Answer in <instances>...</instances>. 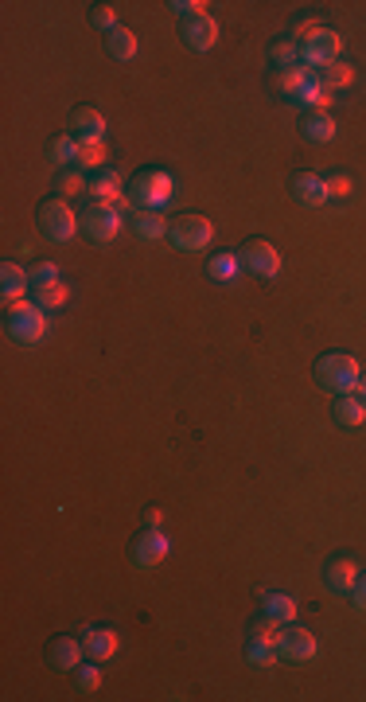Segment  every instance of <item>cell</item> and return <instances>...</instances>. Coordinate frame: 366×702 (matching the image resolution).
<instances>
[{"mask_svg":"<svg viewBox=\"0 0 366 702\" xmlns=\"http://www.w3.org/2000/svg\"><path fill=\"white\" fill-rule=\"evenodd\" d=\"M125 227V219L117 207L110 203H86L82 207V230H86V239H94V242H110L117 239V230Z\"/></svg>","mask_w":366,"mask_h":702,"instance_id":"cell-7","label":"cell"},{"mask_svg":"<svg viewBox=\"0 0 366 702\" xmlns=\"http://www.w3.org/2000/svg\"><path fill=\"white\" fill-rule=\"evenodd\" d=\"M164 554H168V539L156 527H149V531H140V535L133 539V554H129V558H133L137 570H152V566L164 562Z\"/></svg>","mask_w":366,"mask_h":702,"instance_id":"cell-12","label":"cell"},{"mask_svg":"<svg viewBox=\"0 0 366 702\" xmlns=\"http://www.w3.org/2000/svg\"><path fill=\"white\" fill-rule=\"evenodd\" d=\"M32 297H35L32 305H39V308H43V312H51V308L67 305V285H63V281H47V285H35V289H32Z\"/></svg>","mask_w":366,"mask_h":702,"instance_id":"cell-26","label":"cell"},{"mask_svg":"<svg viewBox=\"0 0 366 702\" xmlns=\"http://www.w3.org/2000/svg\"><path fill=\"white\" fill-rule=\"evenodd\" d=\"M339 51H343V35L332 28H316L300 44V63L304 67H332V63H339Z\"/></svg>","mask_w":366,"mask_h":702,"instance_id":"cell-6","label":"cell"},{"mask_svg":"<svg viewBox=\"0 0 366 702\" xmlns=\"http://www.w3.org/2000/svg\"><path fill=\"white\" fill-rule=\"evenodd\" d=\"M86 191L94 195V203H117L121 200V180H117L113 168H98V172L86 176Z\"/></svg>","mask_w":366,"mask_h":702,"instance_id":"cell-17","label":"cell"},{"mask_svg":"<svg viewBox=\"0 0 366 702\" xmlns=\"http://www.w3.org/2000/svg\"><path fill=\"white\" fill-rule=\"evenodd\" d=\"M277 640H281V624L277 620H269V617H261L250 636H246V659L254 663V668H273L281 656H277Z\"/></svg>","mask_w":366,"mask_h":702,"instance_id":"cell-5","label":"cell"},{"mask_svg":"<svg viewBox=\"0 0 366 702\" xmlns=\"http://www.w3.org/2000/svg\"><path fill=\"white\" fill-rule=\"evenodd\" d=\"M359 562L351 554H335L328 558V566H323V585H328V593H351L359 581Z\"/></svg>","mask_w":366,"mask_h":702,"instance_id":"cell-11","label":"cell"},{"mask_svg":"<svg viewBox=\"0 0 366 702\" xmlns=\"http://www.w3.org/2000/svg\"><path fill=\"white\" fill-rule=\"evenodd\" d=\"M35 227H39V234H43L51 246H63V242H71V234L78 230V219L71 211V203L43 200V203H39V211H35Z\"/></svg>","mask_w":366,"mask_h":702,"instance_id":"cell-4","label":"cell"},{"mask_svg":"<svg viewBox=\"0 0 366 702\" xmlns=\"http://www.w3.org/2000/svg\"><path fill=\"white\" fill-rule=\"evenodd\" d=\"M355 390H359V398L366 402V379H362V375H359V386H355Z\"/></svg>","mask_w":366,"mask_h":702,"instance_id":"cell-38","label":"cell"},{"mask_svg":"<svg viewBox=\"0 0 366 702\" xmlns=\"http://www.w3.org/2000/svg\"><path fill=\"white\" fill-rule=\"evenodd\" d=\"M351 605H355L359 613H366V574H359L355 590H351Z\"/></svg>","mask_w":366,"mask_h":702,"instance_id":"cell-35","label":"cell"},{"mask_svg":"<svg viewBox=\"0 0 366 702\" xmlns=\"http://www.w3.org/2000/svg\"><path fill=\"white\" fill-rule=\"evenodd\" d=\"M129 200H133L137 211H160V207L172 200V176L160 172V168H145V172H137L133 184H129Z\"/></svg>","mask_w":366,"mask_h":702,"instance_id":"cell-2","label":"cell"},{"mask_svg":"<svg viewBox=\"0 0 366 702\" xmlns=\"http://www.w3.org/2000/svg\"><path fill=\"white\" fill-rule=\"evenodd\" d=\"M71 133L78 145H101V133H106V117L94 106H78L71 113Z\"/></svg>","mask_w":366,"mask_h":702,"instance_id":"cell-14","label":"cell"},{"mask_svg":"<svg viewBox=\"0 0 366 702\" xmlns=\"http://www.w3.org/2000/svg\"><path fill=\"white\" fill-rule=\"evenodd\" d=\"M47 156H51V164H59V168H74L78 164V141L74 137H55L47 145Z\"/></svg>","mask_w":366,"mask_h":702,"instance_id":"cell-27","label":"cell"},{"mask_svg":"<svg viewBox=\"0 0 366 702\" xmlns=\"http://www.w3.org/2000/svg\"><path fill=\"white\" fill-rule=\"evenodd\" d=\"M168 12L179 16V20H191V16H199V12H203V5H199V0H168Z\"/></svg>","mask_w":366,"mask_h":702,"instance_id":"cell-32","label":"cell"},{"mask_svg":"<svg viewBox=\"0 0 366 702\" xmlns=\"http://www.w3.org/2000/svg\"><path fill=\"white\" fill-rule=\"evenodd\" d=\"M328 184V195H347L351 191V180L347 176H332V180H323Z\"/></svg>","mask_w":366,"mask_h":702,"instance_id":"cell-36","label":"cell"},{"mask_svg":"<svg viewBox=\"0 0 366 702\" xmlns=\"http://www.w3.org/2000/svg\"><path fill=\"white\" fill-rule=\"evenodd\" d=\"M82 648H86V656L94 659V663H106V659L117 656V632H113V629H101V624H94V629H86Z\"/></svg>","mask_w":366,"mask_h":702,"instance_id":"cell-18","label":"cell"},{"mask_svg":"<svg viewBox=\"0 0 366 702\" xmlns=\"http://www.w3.org/2000/svg\"><path fill=\"white\" fill-rule=\"evenodd\" d=\"M90 20H94V28H101V32H113V28H117V12H113V5H98Z\"/></svg>","mask_w":366,"mask_h":702,"instance_id":"cell-33","label":"cell"},{"mask_svg":"<svg viewBox=\"0 0 366 702\" xmlns=\"http://www.w3.org/2000/svg\"><path fill=\"white\" fill-rule=\"evenodd\" d=\"M179 35H183V44H188L191 51H211L218 44V24H215V16L199 12V16H191V20L179 24Z\"/></svg>","mask_w":366,"mask_h":702,"instance_id":"cell-13","label":"cell"},{"mask_svg":"<svg viewBox=\"0 0 366 702\" xmlns=\"http://www.w3.org/2000/svg\"><path fill=\"white\" fill-rule=\"evenodd\" d=\"M55 188H59L63 195H74V191H82V188H86V176L78 172V164H74V168H59Z\"/></svg>","mask_w":366,"mask_h":702,"instance_id":"cell-30","label":"cell"},{"mask_svg":"<svg viewBox=\"0 0 366 702\" xmlns=\"http://www.w3.org/2000/svg\"><path fill=\"white\" fill-rule=\"evenodd\" d=\"M98 683H101V675H98V668H94V663H86V668H82V663H78V668H74V691H98Z\"/></svg>","mask_w":366,"mask_h":702,"instance_id":"cell-31","label":"cell"},{"mask_svg":"<svg viewBox=\"0 0 366 702\" xmlns=\"http://www.w3.org/2000/svg\"><path fill=\"white\" fill-rule=\"evenodd\" d=\"M351 78H355V67H351V63H332V67L320 74V86H323V90H328V94H332V90L347 86Z\"/></svg>","mask_w":366,"mask_h":702,"instance_id":"cell-29","label":"cell"},{"mask_svg":"<svg viewBox=\"0 0 366 702\" xmlns=\"http://www.w3.org/2000/svg\"><path fill=\"white\" fill-rule=\"evenodd\" d=\"M316 386L323 395H351V390L359 386V363L355 356H347V351H323L316 359Z\"/></svg>","mask_w":366,"mask_h":702,"instance_id":"cell-1","label":"cell"},{"mask_svg":"<svg viewBox=\"0 0 366 702\" xmlns=\"http://www.w3.org/2000/svg\"><path fill=\"white\" fill-rule=\"evenodd\" d=\"M211 219H203V215H179L172 227H168V239H172L176 250H203L207 242H211Z\"/></svg>","mask_w":366,"mask_h":702,"instance_id":"cell-8","label":"cell"},{"mask_svg":"<svg viewBox=\"0 0 366 702\" xmlns=\"http://www.w3.org/2000/svg\"><path fill=\"white\" fill-rule=\"evenodd\" d=\"M32 285H47V281H59V269L55 266H51V262H35L32 269Z\"/></svg>","mask_w":366,"mask_h":702,"instance_id":"cell-34","label":"cell"},{"mask_svg":"<svg viewBox=\"0 0 366 702\" xmlns=\"http://www.w3.org/2000/svg\"><path fill=\"white\" fill-rule=\"evenodd\" d=\"M5 328H8V340L12 344H39L47 332V317L39 305H28V301H16L8 305V317H5Z\"/></svg>","mask_w":366,"mask_h":702,"instance_id":"cell-3","label":"cell"},{"mask_svg":"<svg viewBox=\"0 0 366 702\" xmlns=\"http://www.w3.org/2000/svg\"><path fill=\"white\" fill-rule=\"evenodd\" d=\"M168 227H172V223H164V215H160V211H137V215H133V223H129V230H133L140 242L160 239V234H168Z\"/></svg>","mask_w":366,"mask_h":702,"instance_id":"cell-23","label":"cell"},{"mask_svg":"<svg viewBox=\"0 0 366 702\" xmlns=\"http://www.w3.org/2000/svg\"><path fill=\"white\" fill-rule=\"evenodd\" d=\"M145 527H160V512H149L145 515Z\"/></svg>","mask_w":366,"mask_h":702,"instance_id":"cell-37","label":"cell"},{"mask_svg":"<svg viewBox=\"0 0 366 702\" xmlns=\"http://www.w3.org/2000/svg\"><path fill=\"white\" fill-rule=\"evenodd\" d=\"M242 266L250 269V273H257V278H277L281 273V254H277V246L273 242H265V239H250L242 246Z\"/></svg>","mask_w":366,"mask_h":702,"instance_id":"cell-9","label":"cell"},{"mask_svg":"<svg viewBox=\"0 0 366 702\" xmlns=\"http://www.w3.org/2000/svg\"><path fill=\"white\" fill-rule=\"evenodd\" d=\"M242 266V258L238 254H230V250H222V254H215L211 262H207V273H211L215 281H230L234 278V269Z\"/></svg>","mask_w":366,"mask_h":702,"instance_id":"cell-28","label":"cell"},{"mask_svg":"<svg viewBox=\"0 0 366 702\" xmlns=\"http://www.w3.org/2000/svg\"><path fill=\"white\" fill-rule=\"evenodd\" d=\"M106 51H110V59L117 63H129L137 55V35L125 28V24H117L113 32H106Z\"/></svg>","mask_w":366,"mask_h":702,"instance_id":"cell-22","label":"cell"},{"mask_svg":"<svg viewBox=\"0 0 366 702\" xmlns=\"http://www.w3.org/2000/svg\"><path fill=\"white\" fill-rule=\"evenodd\" d=\"M289 191H293V200L300 203V207H323L332 200L328 195V184L316 176V172H296L293 180H289Z\"/></svg>","mask_w":366,"mask_h":702,"instance_id":"cell-15","label":"cell"},{"mask_svg":"<svg viewBox=\"0 0 366 702\" xmlns=\"http://www.w3.org/2000/svg\"><path fill=\"white\" fill-rule=\"evenodd\" d=\"M82 640H74V636H55V640L47 644V663L55 671H74L78 663H82Z\"/></svg>","mask_w":366,"mask_h":702,"instance_id":"cell-16","label":"cell"},{"mask_svg":"<svg viewBox=\"0 0 366 702\" xmlns=\"http://www.w3.org/2000/svg\"><path fill=\"white\" fill-rule=\"evenodd\" d=\"M332 418L339 425H362L366 422V402L359 395H335L332 402Z\"/></svg>","mask_w":366,"mask_h":702,"instance_id":"cell-21","label":"cell"},{"mask_svg":"<svg viewBox=\"0 0 366 702\" xmlns=\"http://www.w3.org/2000/svg\"><path fill=\"white\" fill-rule=\"evenodd\" d=\"M277 656L284 663H308L316 656V636L308 629H300V624H284L281 629V640H277Z\"/></svg>","mask_w":366,"mask_h":702,"instance_id":"cell-10","label":"cell"},{"mask_svg":"<svg viewBox=\"0 0 366 702\" xmlns=\"http://www.w3.org/2000/svg\"><path fill=\"white\" fill-rule=\"evenodd\" d=\"M300 133H304V141H312V145H328V141H335L339 125H335V117H332V113L308 110V113H304V125H300Z\"/></svg>","mask_w":366,"mask_h":702,"instance_id":"cell-19","label":"cell"},{"mask_svg":"<svg viewBox=\"0 0 366 702\" xmlns=\"http://www.w3.org/2000/svg\"><path fill=\"white\" fill-rule=\"evenodd\" d=\"M269 59H273V67L277 71H289V67H300V44L296 39H277V44L269 47Z\"/></svg>","mask_w":366,"mask_h":702,"instance_id":"cell-25","label":"cell"},{"mask_svg":"<svg viewBox=\"0 0 366 702\" xmlns=\"http://www.w3.org/2000/svg\"><path fill=\"white\" fill-rule=\"evenodd\" d=\"M261 617H269L277 624H293L296 620V601L289 593H265V609H261Z\"/></svg>","mask_w":366,"mask_h":702,"instance_id":"cell-24","label":"cell"},{"mask_svg":"<svg viewBox=\"0 0 366 702\" xmlns=\"http://www.w3.org/2000/svg\"><path fill=\"white\" fill-rule=\"evenodd\" d=\"M28 285H32V273L24 269V266H16V262H5V266H0V293H5V301H8V305H16Z\"/></svg>","mask_w":366,"mask_h":702,"instance_id":"cell-20","label":"cell"}]
</instances>
